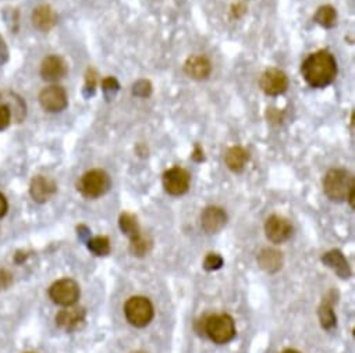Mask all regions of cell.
<instances>
[{
  "instance_id": "ba28073f",
  "label": "cell",
  "mask_w": 355,
  "mask_h": 353,
  "mask_svg": "<svg viewBox=\"0 0 355 353\" xmlns=\"http://www.w3.org/2000/svg\"><path fill=\"white\" fill-rule=\"evenodd\" d=\"M262 91L269 96H279L288 88L287 75L277 69H268L259 81Z\"/></svg>"
},
{
  "instance_id": "8992f818",
  "label": "cell",
  "mask_w": 355,
  "mask_h": 353,
  "mask_svg": "<svg viewBox=\"0 0 355 353\" xmlns=\"http://www.w3.org/2000/svg\"><path fill=\"white\" fill-rule=\"evenodd\" d=\"M190 183L191 175L186 168L173 167L163 174V188L168 195H184L190 188Z\"/></svg>"
},
{
  "instance_id": "7a4b0ae2",
  "label": "cell",
  "mask_w": 355,
  "mask_h": 353,
  "mask_svg": "<svg viewBox=\"0 0 355 353\" xmlns=\"http://www.w3.org/2000/svg\"><path fill=\"white\" fill-rule=\"evenodd\" d=\"M323 190L330 201L344 202L348 201L352 192H355V180L347 170L334 168L326 174Z\"/></svg>"
},
{
  "instance_id": "4fadbf2b",
  "label": "cell",
  "mask_w": 355,
  "mask_h": 353,
  "mask_svg": "<svg viewBox=\"0 0 355 353\" xmlns=\"http://www.w3.org/2000/svg\"><path fill=\"white\" fill-rule=\"evenodd\" d=\"M56 190H58V187H56L55 181L48 179V176L38 175L31 183L30 192H31V197L34 198V201H37L40 203H45L56 194Z\"/></svg>"
},
{
  "instance_id": "e0dca14e",
  "label": "cell",
  "mask_w": 355,
  "mask_h": 353,
  "mask_svg": "<svg viewBox=\"0 0 355 353\" xmlns=\"http://www.w3.org/2000/svg\"><path fill=\"white\" fill-rule=\"evenodd\" d=\"M322 262H323L327 267L333 269L341 278H348V277L351 275L348 262L345 260L344 255H343L340 251L327 252V253L322 257Z\"/></svg>"
},
{
  "instance_id": "52a82bcc",
  "label": "cell",
  "mask_w": 355,
  "mask_h": 353,
  "mask_svg": "<svg viewBox=\"0 0 355 353\" xmlns=\"http://www.w3.org/2000/svg\"><path fill=\"white\" fill-rule=\"evenodd\" d=\"M49 295L55 303L60 306H71L80 298V287L74 280L63 278L51 287Z\"/></svg>"
},
{
  "instance_id": "d4e9b609",
  "label": "cell",
  "mask_w": 355,
  "mask_h": 353,
  "mask_svg": "<svg viewBox=\"0 0 355 353\" xmlns=\"http://www.w3.org/2000/svg\"><path fill=\"white\" fill-rule=\"evenodd\" d=\"M319 320L322 327L326 329H331L333 327H336V314L333 311V307L327 302H323L319 307Z\"/></svg>"
},
{
  "instance_id": "6da1fadb",
  "label": "cell",
  "mask_w": 355,
  "mask_h": 353,
  "mask_svg": "<svg viewBox=\"0 0 355 353\" xmlns=\"http://www.w3.org/2000/svg\"><path fill=\"white\" fill-rule=\"evenodd\" d=\"M301 73L309 87L326 88L337 75V62L330 52L318 51L304 60Z\"/></svg>"
},
{
  "instance_id": "277c9868",
  "label": "cell",
  "mask_w": 355,
  "mask_h": 353,
  "mask_svg": "<svg viewBox=\"0 0 355 353\" xmlns=\"http://www.w3.org/2000/svg\"><path fill=\"white\" fill-rule=\"evenodd\" d=\"M205 332L215 343H227L236 336V324L229 314H215L207 318Z\"/></svg>"
},
{
  "instance_id": "4316f807",
  "label": "cell",
  "mask_w": 355,
  "mask_h": 353,
  "mask_svg": "<svg viewBox=\"0 0 355 353\" xmlns=\"http://www.w3.org/2000/svg\"><path fill=\"white\" fill-rule=\"evenodd\" d=\"M119 88H120V85H119L117 80L113 78V77L105 78V80L102 81V89H103V92H105V95H106L107 99H110L112 96H114L116 92L119 91Z\"/></svg>"
},
{
  "instance_id": "ffe728a7",
  "label": "cell",
  "mask_w": 355,
  "mask_h": 353,
  "mask_svg": "<svg viewBox=\"0 0 355 353\" xmlns=\"http://www.w3.org/2000/svg\"><path fill=\"white\" fill-rule=\"evenodd\" d=\"M2 98L5 99L2 105H6L13 116V118L20 123L26 117V103L23 102V99L10 92H5L2 95Z\"/></svg>"
},
{
  "instance_id": "836d02e7",
  "label": "cell",
  "mask_w": 355,
  "mask_h": 353,
  "mask_svg": "<svg viewBox=\"0 0 355 353\" xmlns=\"http://www.w3.org/2000/svg\"><path fill=\"white\" fill-rule=\"evenodd\" d=\"M283 353H300V352H297V350H293V349H287V350H284Z\"/></svg>"
},
{
  "instance_id": "ac0fdd59",
  "label": "cell",
  "mask_w": 355,
  "mask_h": 353,
  "mask_svg": "<svg viewBox=\"0 0 355 353\" xmlns=\"http://www.w3.org/2000/svg\"><path fill=\"white\" fill-rule=\"evenodd\" d=\"M248 159H250V154L244 147L234 146V147H230L226 153V165L234 172H241L245 164L248 163Z\"/></svg>"
},
{
  "instance_id": "1f68e13d",
  "label": "cell",
  "mask_w": 355,
  "mask_h": 353,
  "mask_svg": "<svg viewBox=\"0 0 355 353\" xmlns=\"http://www.w3.org/2000/svg\"><path fill=\"white\" fill-rule=\"evenodd\" d=\"M8 212V201L6 198L0 194V219H2Z\"/></svg>"
},
{
  "instance_id": "cb8c5ba5",
  "label": "cell",
  "mask_w": 355,
  "mask_h": 353,
  "mask_svg": "<svg viewBox=\"0 0 355 353\" xmlns=\"http://www.w3.org/2000/svg\"><path fill=\"white\" fill-rule=\"evenodd\" d=\"M88 249L96 256H106L110 253V241L107 237H95L88 241Z\"/></svg>"
},
{
  "instance_id": "d6a6232c",
  "label": "cell",
  "mask_w": 355,
  "mask_h": 353,
  "mask_svg": "<svg viewBox=\"0 0 355 353\" xmlns=\"http://www.w3.org/2000/svg\"><path fill=\"white\" fill-rule=\"evenodd\" d=\"M201 154H204L202 150H201V147H200V146H196V153L193 154V157H194L197 161H201V160H204V156H201Z\"/></svg>"
},
{
  "instance_id": "5b68a950",
  "label": "cell",
  "mask_w": 355,
  "mask_h": 353,
  "mask_svg": "<svg viewBox=\"0 0 355 353\" xmlns=\"http://www.w3.org/2000/svg\"><path fill=\"white\" fill-rule=\"evenodd\" d=\"M153 305L148 298L132 296L125 302L124 314L127 321L138 328L148 325L153 318Z\"/></svg>"
},
{
  "instance_id": "5bb4252c",
  "label": "cell",
  "mask_w": 355,
  "mask_h": 353,
  "mask_svg": "<svg viewBox=\"0 0 355 353\" xmlns=\"http://www.w3.org/2000/svg\"><path fill=\"white\" fill-rule=\"evenodd\" d=\"M184 71L190 78L202 81L209 77V74L212 71V66H211V62L205 56L194 55L187 59V62L184 64Z\"/></svg>"
},
{
  "instance_id": "2e32d148",
  "label": "cell",
  "mask_w": 355,
  "mask_h": 353,
  "mask_svg": "<svg viewBox=\"0 0 355 353\" xmlns=\"http://www.w3.org/2000/svg\"><path fill=\"white\" fill-rule=\"evenodd\" d=\"M58 23V16L55 10L51 6H40L33 13V24L40 31H49L52 30Z\"/></svg>"
},
{
  "instance_id": "d6986e66",
  "label": "cell",
  "mask_w": 355,
  "mask_h": 353,
  "mask_svg": "<svg viewBox=\"0 0 355 353\" xmlns=\"http://www.w3.org/2000/svg\"><path fill=\"white\" fill-rule=\"evenodd\" d=\"M259 266L268 273H276L282 269L283 256L279 251L275 249H263L258 256Z\"/></svg>"
},
{
  "instance_id": "7c38bea8",
  "label": "cell",
  "mask_w": 355,
  "mask_h": 353,
  "mask_svg": "<svg viewBox=\"0 0 355 353\" xmlns=\"http://www.w3.org/2000/svg\"><path fill=\"white\" fill-rule=\"evenodd\" d=\"M227 223V216L226 212L220 208L216 206H209L204 210L201 216V224L202 228L208 234H216L219 233Z\"/></svg>"
},
{
  "instance_id": "484cf974",
  "label": "cell",
  "mask_w": 355,
  "mask_h": 353,
  "mask_svg": "<svg viewBox=\"0 0 355 353\" xmlns=\"http://www.w3.org/2000/svg\"><path fill=\"white\" fill-rule=\"evenodd\" d=\"M152 93V85L146 80H139L132 87V95L139 98H148Z\"/></svg>"
},
{
  "instance_id": "9a60e30c",
  "label": "cell",
  "mask_w": 355,
  "mask_h": 353,
  "mask_svg": "<svg viewBox=\"0 0 355 353\" xmlns=\"http://www.w3.org/2000/svg\"><path fill=\"white\" fill-rule=\"evenodd\" d=\"M67 74V64L59 56H49L42 62L41 75L46 81H59Z\"/></svg>"
},
{
  "instance_id": "e575fe53",
  "label": "cell",
  "mask_w": 355,
  "mask_h": 353,
  "mask_svg": "<svg viewBox=\"0 0 355 353\" xmlns=\"http://www.w3.org/2000/svg\"><path fill=\"white\" fill-rule=\"evenodd\" d=\"M134 353H146V352H142V350H138V352H134Z\"/></svg>"
},
{
  "instance_id": "7402d4cb",
  "label": "cell",
  "mask_w": 355,
  "mask_h": 353,
  "mask_svg": "<svg viewBox=\"0 0 355 353\" xmlns=\"http://www.w3.org/2000/svg\"><path fill=\"white\" fill-rule=\"evenodd\" d=\"M315 23L322 26L323 28H333L337 23V13L334 10V8L331 6H322L318 9L315 17H313Z\"/></svg>"
},
{
  "instance_id": "8fae6325",
  "label": "cell",
  "mask_w": 355,
  "mask_h": 353,
  "mask_svg": "<svg viewBox=\"0 0 355 353\" xmlns=\"http://www.w3.org/2000/svg\"><path fill=\"white\" fill-rule=\"evenodd\" d=\"M85 320V310L80 306H67L56 316V324L64 331L77 329Z\"/></svg>"
},
{
  "instance_id": "9c48e42d",
  "label": "cell",
  "mask_w": 355,
  "mask_h": 353,
  "mask_svg": "<svg viewBox=\"0 0 355 353\" xmlns=\"http://www.w3.org/2000/svg\"><path fill=\"white\" fill-rule=\"evenodd\" d=\"M40 103L41 106L49 111V113H59L63 111L67 105V93L66 91L59 85H52L45 88L40 95Z\"/></svg>"
},
{
  "instance_id": "603a6c76",
  "label": "cell",
  "mask_w": 355,
  "mask_h": 353,
  "mask_svg": "<svg viewBox=\"0 0 355 353\" xmlns=\"http://www.w3.org/2000/svg\"><path fill=\"white\" fill-rule=\"evenodd\" d=\"M152 248V241L146 237H144L142 234H139L137 238L131 239V245H130V251L134 256H138V257H142L145 256L146 253H149Z\"/></svg>"
},
{
  "instance_id": "30bf717a",
  "label": "cell",
  "mask_w": 355,
  "mask_h": 353,
  "mask_svg": "<svg viewBox=\"0 0 355 353\" xmlns=\"http://www.w3.org/2000/svg\"><path fill=\"white\" fill-rule=\"evenodd\" d=\"M265 234L273 244H283L293 235V226L282 216H272L266 220Z\"/></svg>"
},
{
  "instance_id": "3957f363",
  "label": "cell",
  "mask_w": 355,
  "mask_h": 353,
  "mask_svg": "<svg viewBox=\"0 0 355 353\" xmlns=\"http://www.w3.org/2000/svg\"><path fill=\"white\" fill-rule=\"evenodd\" d=\"M110 176L103 170H91L85 172L78 181V191L88 199L105 195L110 188Z\"/></svg>"
},
{
  "instance_id": "4dcf8cb0",
  "label": "cell",
  "mask_w": 355,
  "mask_h": 353,
  "mask_svg": "<svg viewBox=\"0 0 355 353\" xmlns=\"http://www.w3.org/2000/svg\"><path fill=\"white\" fill-rule=\"evenodd\" d=\"M6 59H8V49H6V46H5L3 39L0 38V64L5 63Z\"/></svg>"
},
{
  "instance_id": "83f0119b",
  "label": "cell",
  "mask_w": 355,
  "mask_h": 353,
  "mask_svg": "<svg viewBox=\"0 0 355 353\" xmlns=\"http://www.w3.org/2000/svg\"><path fill=\"white\" fill-rule=\"evenodd\" d=\"M222 266H223V259H222V256H219L218 253H209V255L205 257V262H204L205 270L214 271V270L220 269Z\"/></svg>"
},
{
  "instance_id": "f1b7e54d",
  "label": "cell",
  "mask_w": 355,
  "mask_h": 353,
  "mask_svg": "<svg viewBox=\"0 0 355 353\" xmlns=\"http://www.w3.org/2000/svg\"><path fill=\"white\" fill-rule=\"evenodd\" d=\"M12 118V113L6 105H0V131H3L9 127Z\"/></svg>"
},
{
  "instance_id": "44dd1931",
  "label": "cell",
  "mask_w": 355,
  "mask_h": 353,
  "mask_svg": "<svg viewBox=\"0 0 355 353\" xmlns=\"http://www.w3.org/2000/svg\"><path fill=\"white\" fill-rule=\"evenodd\" d=\"M119 226H120V230L123 231V234L130 237V239H134L141 234L138 220L131 213H123L119 219Z\"/></svg>"
},
{
  "instance_id": "f546056e",
  "label": "cell",
  "mask_w": 355,
  "mask_h": 353,
  "mask_svg": "<svg viewBox=\"0 0 355 353\" xmlns=\"http://www.w3.org/2000/svg\"><path fill=\"white\" fill-rule=\"evenodd\" d=\"M95 85H96V73L94 70H89L88 75H87V84H85V95L87 96L94 93Z\"/></svg>"
}]
</instances>
